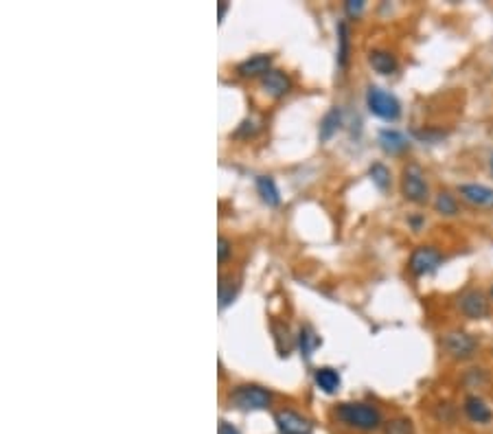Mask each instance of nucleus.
<instances>
[{"mask_svg": "<svg viewBox=\"0 0 493 434\" xmlns=\"http://www.w3.org/2000/svg\"><path fill=\"white\" fill-rule=\"evenodd\" d=\"M237 290H239V283H228L226 278H222V283H220V308L222 310H226L228 305L232 303V298H235V294H237Z\"/></svg>", "mask_w": 493, "mask_h": 434, "instance_id": "nucleus-23", "label": "nucleus"}, {"mask_svg": "<svg viewBox=\"0 0 493 434\" xmlns=\"http://www.w3.org/2000/svg\"><path fill=\"white\" fill-rule=\"evenodd\" d=\"M369 175H371L373 185H375L379 191H386L388 187H391V169H388L384 163H375V165H371Z\"/></svg>", "mask_w": 493, "mask_h": 434, "instance_id": "nucleus-21", "label": "nucleus"}, {"mask_svg": "<svg viewBox=\"0 0 493 434\" xmlns=\"http://www.w3.org/2000/svg\"><path fill=\"white\" fill-rule=\"evenodd\" d=\"M256 130H259V125H256L252 119H246V121L239 125V130L235 132V136H239V139H242V136H252Z\"/></svg>", "mask_w": 493, "mask_h": 434, "instance_id": "nucleus-26", "label": "nucleus"}, {"mask_svg": "<svg viewBox=\"0 0 493 434\" xmlns=\"http://www.w3.org/2000/svg\"><path fill=\"white\" fill-rule=\"evenodd\" d=\"M367 108L371 110V114H375L377 119L384 121H397L401 116V104L395 94H391L388 90L379 88V86H369L367 90Z\"/></svg>", "mask_w": 493, "mask_h": 434, "instance_id": "nucleus-3", "label": "nucleus"}, {"mask_svg": "<svg viewBox=\"0 0 493 434\" xmlns=\"http://www.w3.org/2000/svg\"><path fill=\"white\" fill-rule=\"evenodd\" d=\"M443 349L454 360H470L478 351V340L467 331H450L443 336Z\"/></svg>", "mask_w": 493, "mask_h": 434, "instance_id": "nucleus-6", "label": "nucleus"}, {"mask_svg": "<svg viewBox=\"0 0 493 434\" xmlns=\"http://www.w3.org/2000/svg\"><path fill=\"white\" fill-rule=\"evenodd\" d=\"M417 136L423 139V141H432V143H434V141H438L440 136H445V132H438V130H436V132H434V130H428V132H426V130H423V132H417Z\"/></svg>", "mask_w": 493, "mask_h": 434, "instance_id": "nucleus-28", "label": "nucleus"}, {"mask_svg": "<svg viewBox=\"0 0 493 434\" xmlns=\"http://www.w3.org/2000/svg\"><path fill=\"white\" fill-rule=\"evenodd\" d=\"M345 11H347V16L357 18L362 11H364V0H347V3H345Z\"/></svg>", "mask_w": 493, "mask_h": 434, "instance_id": "nucleus-25", "label": "nucleus"}, {"mask_svg": "<svg viewBox=\"0 0 493 434\" xmlns=\"http://www.w3.org/2000/svg\"><path fill=\"white\" fill-rule=\"evenodd\" d=\"M443 264V252L434 246H419L414 248L408 261V270L414 276H428L438 270V266Z\"/></svg>", "mask_w": 493, "mask_h": 434, "instance_id": "nucleus-5", "label": "nucleus"}, {"mask_svg": "<svg viewBox=\"0 0 493 434\" xmlns=\"http://www.w3.org/2000/svg\"><path fill=\"white\" fill-rule=\"evenodd\" d=\"M369 64L379 75H393L399 68L397 58L391 53V50H386V48H373L371 53H369Z\"/></svg>", "mask_w": 493, "mask_h": 434, "instance_id": "nucleus-15", "label": "nucleus"}, {"mask_svg": "<svg viewBox=\"0 0 493 434\" xmlns=\"http://www.w3.org/2000/svg\"><path fill=\"white\" fill-rule=\"evenodd\" d=\"M256 193L261 195L264 204H268V207H278L281 204L278 187L270 175H256Z\"/></svg>", "mask_w": 493, "mask_h": 434, "instance_id": "nucleus-16", "label": "nucleus"}, {"mask_svg": "<svg viewBox=\"0 0 493 434\" xmlns=\"http://www.w3.org/2000/svg\"><path fill=\"white\" fill-rule=\"evenodd\" d=\"M274 425L281 434H314V423L292 408H281L274 413Z\"/></svg>", "mask_w": 493, "mask_h": 434, "instance_id": "nucleus-7", "label": "nucleus"}, {"mask_svg": "<svg viewBox=\"0 0 493 434\" xmlns=\"http://www.w3.org/2000/svg\"><path fill=\"white\" fill-rule=\"evenodd\" d=\"M489 165H491V171H493V156H491V161H489Z\"/></svg>", "mask_w": 493, "mask_h": 434, "instance_id": "nucleus-30", "label": "nucleus"}, {"mask_svg": "<svg viewBox=\"0 0 493 434\" xmlns=\"http://www.w3.org/2000/svg\"><path fill=\"white\" fill-rule=\"evenodd\" d=\"M272 66V55H264V53H259V55H252L248 60H244L239 66H237V75L239 77H264V75Z\"/></svg>", "mask_w": 493, "mask_h": 434, "instance_id": "nucleus-12", "label": "nucleus"}, {"mask_svg": "<svg viewBox=\"0 0 493 434\" xmlns=\"http://www.w3.org/2000/svg\"><path fill=\"white\" fill-rule=\"evenodd\" d=\"M491 298H493V286H491Z\"/></svg>", "mask_w": 493, "mask_h": 434, "instance_id": "nucleus-31", "label": "nucleus"}, {"mask_svg": "<svg viewBox=\"0 0 493 434\" xmlns=\"http://www.w3.org/2000/svg\"><path fill=\"white\" fill-rule=\"evenodd\" d=\"M228 401L239 411H266L272 403V393L259 384H239L228 393Z\"/></svg>", "mask_w": 493, "mask_h": 434, "instance_id": "nucleus-2", "label": "nucleus"}, {"mask_svg": "<svg viewBox=\"0 0 493 434\" xmlns=\"http://www.w3.org/2000/svg\"><path fill=\"white\" fill-rule=\"evenodd\" d=\"M217 434H242V432L235 425H232V423H228L226 419H222L220 425H217Z\"/></svg>", "mask_w": 493, "mask_h": 434, "instance_id": "nucleus-27", "label": "nucleus"}, {"mask_svg": "<svg viewBox=\"0 0 493 434\" xmlns=\"http://www.w3.org/2000/svg\"><path fill=\"white\" fill-rule=\"evenodd\" d=\"M462 413L465 417L474 421V423H480V425H487L493 421V411L487 406V401L478 395H467L465 401H462Z\"/></svg>", "mask_w": 493, "mask_h": 434, "instance_id": "nucleus-10", "label": "nucleus"}, {"mask_svg": "<svg viewBox=\"0 0 493 434\" xmlns=\"http://www.w3.org/2000/svg\"><path fill=\"white\" fill-rule=\"evenodd\" d=\"M335 419H338L340 423H345V425H349V428L362 430V432H373V430L384 428L381 413L377 411L375 406L364 403V401L340 403L338 408H335Z\"/></svg>", "mask_w": 493, "mask_h": 434, "instance_id": "nucleus-1", "label": "nucleus"}, {"mask_svg": "<svg viewBox=\"0 0 493 434\" xmlns=\"http://www.w3.org/2000/svg\"><path fill=\"white\" fill-rule=\"evenodd\" d=\"M230 246H232V244H230L226 237H220V239H217V259H220V264H224V261L230 257V252H232Z\"/></svg>", "mask_w": 493, "mask_h": 434, "instance_id": "nucleus-24", "label": "nucleus"}, {"mask_svg": "<svg viewBox=\"0 0 493 434\" xmlns=\"http://www.w3.org/2000/svg\"><path fill=\"white\" fill-rule=\"evenodd\" d=\"M401 193L412 204H426L428 202L430 187H428V180H426V171L417 163H410V165L403 167V173H401Z\"/></svg>", "mask_w": 493, "mask_h": 434, "instance_id": "nucleus-4", "label": "nucleus"}, {"mask_svg": "<svg viewBox=\"0 0 493 434\" xmlns=\"http://www.w3.org/2000/svg\"><path fill=\"white\" fill-rule=\"evenodd\" d=\"M261 86H264V90L270 94V97H274V99H281V97H285L288 94L290 90H292V82H290V77L288 75H285L283 70H276V68H272V70H268L264 77H261Z\"/></svg>", "mask_w": 493, "mask_h": 434, "instance_id": "nucleus-11", "label": "nucleus"}, {"mask_svg": "<svg viewBox=\"0 0 493 434\" xmlns=\"http://www.w3.org/2000/svg\"><path fill=\"white\" fill-rule=\"evenodd\" d=\"M460 197L472 204V207L478 209H493V189L487 185H478V183H465L458 187Z\"/></svg>", "mask_w": 493, "mask_h": 434, "instance_id": "nucleus-9", "label": "nucleus"}, {"mask_svg": "<svg viewBox=\"0 0 493 434\" xmlns=\"http://www.w3.org/2000/svg\"><path fill=\"white\" fill-rule=\"evenodd\" d=\"M458 310L472 320H480L487 318L491 312V305H489V296L480 290H467L460 294L458 298Z\"/></svg>", "mask_w": 493, "mask_h": 434, "instance_id": "nucleus-8", "label": "nucleus"}, {"mask_svg": "<svg viewBox=\"0 0 493 434\" xmlns=\"http://www.w3.org/2000/svg\"><path fill=\"white\" fill-rule=\"evenodd\" d=\"M434 211L438 215H445V217L458 215V200H456V195L450 193V191L436 193V197H434Z\"/></svg>", "mask_w": 493, "mask_h": 434, "instance_id": "nucleus-18", "label": "nucleus"}, {"mask_svg": "<svg viewBox=\"0 0 493 434\" xmlns=\"http://www.w3.org/2000/svg\"><path fill=\"white\" fill-rule=\"evenodd\" d=\"M340 125H342V112L338 108H331L320 123V141H329L340 130Z\"/></svg>", "mask_w": 493, "mask_h": 434, "instance_id": "nucleus-19", "label": "nucleus"}, {"mask_svg": "<svg viewBox=\"0 0 493 434\" xmlns=\"http://www.w3.org/2000/svg\"><path fill=\"white\" fill-rule=\"evenodd\" d=\"M349 55H351V38H349V27L347 22L338 24V64L345 68L349 64Z\"/></svg>", "mask_w": 493, "mask_h": 434, "instance_id": "nucleus-20", "label": "nucleus"}, {"mask_svg": "<svg viewBox=\"0 0 493 434\" xmlns=\"http://www.w3.org/2000/svg\"><path fill=\"white\" fill-rule=\"evenodd\" d=\"M314 384L318 386V391L333 395V393H338V389L342 384V377L333 367H320L314 371Z\"/></svg>", "mask_w": 493, "mask_h": 434, "instance_id": "nucleus-14", "label": "nucleus"}, {"mask_svg": "<svg viewBox=\"0 0 493 434\" xmlns=\"http://www.w3.org/2000/svg\"><path fill=\"white\" fill-rule=\"evenodd\" d=\"M377 141H379V147L386 151V154H391V156H399V154H403V151L410 147L408 139L401 132L391 130V127L381 130L379 136H377Z\"/></svg>", "mask_w": 493, "mask_h": 434, "instance_id": "nucleus-13", "label": "nucleus"}, {"mask_svg": "<svg viewBox=\"0 0 493 434\" xmlns=\"http://www.w3.org/2000/svg\"><path fill=\"white\" fill-rule=\"evenodd\" d=\"M226 11H228V3H220V22L224 20Z\"/></svg>", "mask_w": 493, "mask_h": 434, "instance_id": "nucleus-29", "label": "nucleus"}, {"mask_svg": "<svg viewBox=\"0 0 493 434\" xmlns=\"http://www.w3.org/2000/svg\"><path fill=\"white\" fill-rule=\"evenodd\" d=\"M298 347H300V355L305 357V360H311L316 347H320V336H316V331L305 325L298 331Z\"/></svg>", "mask_w": 493, "mask_h": 434, "instance_id": "nucleus-17", "label": "nucleus"}, {"mask_svg": "<svg viewBox=\"0 0 493 434\" xmlns=\"http://www.w3.org/2000/svg\"><path fill=\"white\" fill-rule=\"evenodd\" d=\"M384 434H414V423L408 417H393L384 421Z\"/></svg>", "mask_w": 493, "mask_h": 434, "instance_id": "nucleus-22", "label": "nucleus"}]
</instances>
